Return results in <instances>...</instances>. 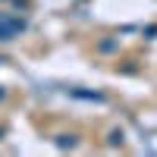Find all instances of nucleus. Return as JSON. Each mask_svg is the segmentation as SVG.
<instances>
[{"instance_id":"nucleus-1","label":"nucleus","mask_w":157,"mask_h":157,"mask_svg":"<svg viewBox=\"0 0 157 157\" xmlns=\"http://www.w3.org/2000/svg\"><path fill=\"white\" fill-rule=\"evenodd\" d=\"M16 32H22V19H13V16L0 13V41H10Z\"/></svg>"},{"instance_id":"nucleus-2","label":"nucleus","mask_w":157,"mask_h":157,"mask_svg":"<svg viewBox=\"0 0 157 157\" xmlns=\"http://www.w3.org/2000/svg\"><path fill=\"white\" fill-rule=\"evenodd\" d=\"M0 98H3V91H0Z\"/></svg>"}]
</instances>
